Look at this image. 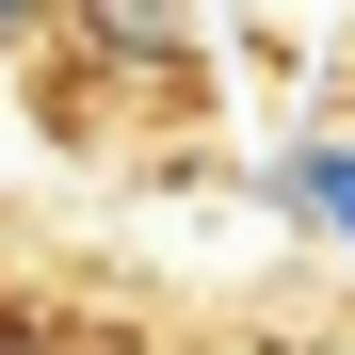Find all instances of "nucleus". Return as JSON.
<instances>
[{
  "label": "nucleus",
  "mask_w": 355,
  "mask_h": 355,
  "mask_svg": "<svg viewBox=\"0 0 355 355\" xmlns=\"http://www.w3.org/2000/svg\"><path fill=\"white\" fill-rule=\"evenodd\" d=\"M259 210H275V226H307V243L355 275V130H291V146L259 162Z\"/></svg>",
  "instance_id": "f03ea898"
},
{
  "label": "nucleus",
  "mask_w": 355,
  "mask_h": 355,
  "mask_svg": "<svg viewBox=\"0 0 355 355\" xmlns=\"http://www.w3.org/2000/svg\"><path fill=\"white\" fill-rule=\"evenodd\" d=\"M49 33H65L97 81H162V97L194 81V0H65Z\"/></svg>",
  "instance_id": "f257e3e1"
},
{
  "label": "nucleus",
  "mask_w": 355,
  "mask_h": 355,
  "mask_svg": "<svg viewBox=\"0 0 355 355\" xmlns=\"http://www.w3.org/2000/svg\"><path fill=\"white\" fill-rule=\"evenodd\" d=\"M49 17H65V0H0V49H49Z\"/></svg>",
  "instance_id": "7ed1b4c3"
}]
</instances>
